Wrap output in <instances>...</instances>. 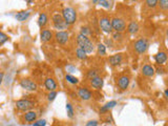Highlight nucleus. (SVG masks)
I'll return each mask as SVG.
<instances>
[{
    "label": "nucleus",
    "instance_id": "19",
    "mask_svg": "<svg viewBox=\"0 0 168 126\" xmlns=\"http://www.w3.org/2000/svg\"><path fill=\"white\" fill-rule=\"evenodd\" d=\"M139 24L136 22V21H131L128 25H127V32L129 34H136V33L139 32Z\"/></svg>",
    "mask_w": 168,
    "mask_h": 126
},
{
    "label": "nucleus",
    "instance_id": "25",
    "mask_svg": "<svg viewBox=\"0 0 168 126\" xmlns=\"http://www.w3.org/2000/svg\"><path fill=\"white\" fill-rule=\"evenodd\" d=\"M65 80L67 82L72 83V84H78V83H79V80H78V78H76V77H74V76H72V75H66L65 76Z\"/></svg>",
    "mask_w": 168,
    "mask_h": 126
},
{
    "label": "nucleus",
    "instance_id": "30",
    "mask_svg": "<svg viewBox=\"0 0 168 126\" xmlns=\"http://www.w3.org/2000/svg\"><path fill=\"white\" fill-rule=\"evenodd\" d=\"M158 4L160 5V8L162 9H164V11H166L168 9V1L167 0H160V1H158Z\"/></svg>",
    "mask_w": 168,
    "mask_h": 126
},
{
    "label": "nucleus",
    "instance_id": "10",
    "mask_svg": "<svg viewBox=\"0 0 168 126\" xmlns=\"http://www.w3.org/2000/svg\"><path fill=\"white\" fill-rule=\"evenodd\" d=\"M118 86L120 89L125 90L128 87L129 85V77L128 76H121V77L118 79Z\"/></svg>",
    "mask_w": 168,
    "mask_h": 126
},
{
    "label": "nucleus",
    "instance_id": "5",
    "mask_svg": "<svg viewBox=\"0 0 168 126\" xmlns=\"http://www.w3.org/2000/svg\"><path fill=\"white\" fill-rule=\"evenodd\" d=\"M134 51L138 54L142 55L147 51L148 46H149V42H148V40L145 39V38H140V39L134 42Z\"/></svg>",
    "mask_w": 168,
    "mask_h": 126
},
{
    "label": "nucleus",
    "instance_id": "9",
    "mask_svg": "<svg viewBox=\"0 0 168 126\" xmlns=\"http://www.w3.org/2000/svg\"><path fill=\"white\" fill-rule=\"evenodd\" d=\"M55 38L58 43L65 44L68 41V39H70V34H68V32H65V31H61V32L56 33Z\"/></svg>",
    "mask_w": 168,
    "mask_h": 126
},
{
    "label": "nucleus",
    "instance_id": "20",
    "mask_svg": "<svg viewBox=\"0 0 168 126\" xmlns=\"http://www.w3.org/2000/svg\"><path fill=\"white\" fill-rule=\"evenodd\" d=\"M36 119H37V113L36 111L30 110L24 115V120L27 121V122H30H30H35Z\"/></svg>",
    "mask_w": 168,
    "mask_h": 126
},
{
    "label": "nucleus",
    "instance_id": "21",
    "mask_svg": "<svg viewBox=\"0 0 168 126\" xmlns=\"http://www.w3.org/2000/svg\"><path fill=\"white\" fill-rule=\"evenodd\" d=\"M47 21H48V18H47V15L45 13H41L39 15V19H38V24H39L40 27H44L46 25Z\"/></svg>",
    "mask_w": 168,
    "mask_h": 126
},
{
    "label": "nucleus",
    "instance_id": "2",
    "mask_svg": "<svg viewBox=\"0 0 168 126\" xmlns=\"http://www.w3.org/2000/svg\"><path fill=\"white\" fill-rule=\"evenodd\" d=\"M62 17L64 19L66 25H72L77 21V13H76V9L70 8V6H66L62 9Z\"/></svg>",
    "mask_w": 168,
    "mask_h": 126
},
{
    "label": "nucleus",
    "instance_id": "41",
    "mask_svg": "<svg viewBox=\"0 0 168 126\" xmlns=\"http://www.w3.org/2000/svg\"><path fill=\"white\" fill-rule=\"evenodd\" d=\"M53 126H57V125H53Z\"/></svg>",
    "mask_w": 168,
    "mask_h": 126
},
{
    "label": "nucleus",
    "instance_id": "17",
    "mask_svg": "<svg viewBox=\"0 0 168 126\" xmlns=\"http://www.w3.org/2000/svg\"><path fill=\"white\" fill-rule=\"evenodd\" d=\"M40 38H41L42 42H48L53 38V33L49 30H43L40 34Z\"/></svg>",
    "mask_w": 168,
    "mask_h": 126
},
{
    "label": "nucleus",
    "instance_id": "8",
    "mask_svg": "<svg viewBox=\"0 0 168 126\" xmlns=\"http://www.w3.org/2000/svg\"><path fill=\"white\" fill-rule=\"evenodd\" d=\"M20 86L22 87L23 89L28 90V92H34V90L37 89V84L35 83L33 80L27 79V78H24L20 81Z\"/></svg>",
    "mask_w": 168,
    "mask_h": 126
},
{
    "label": "nucleus",
    "instance_id": "37",
    "mask_svg": "<svg viewBox=\"0 0 168 126\" xmlns=\"http://www.w3.org/2000/svg\"><path fill=\"white\" fill-rule=\"evenodd\" d=\"M155 73H158V74H160V75H162V74L165 73V70L163 67H161V66H159V67H157V70H155Z\"/></svg>",
    "mask_w": 168,
    "mask_h": 126
},
{
    "label": "nucleus",
    "instance_id": "32",
    "mask_svg": "<svg viewBox=\"0 0 168 126\" xmlns=\"http://www.w3.org/2000/svg\"><path fill=\"white\" fill-rule=\"evenodd\" d=\"M45 125H46V120H44V119L35 121V122L33 123V126H45Z\"/></svg>",
    "mask_w": 168,
    "mask_h": 126
},
{
    "label": "nucleus",
    "instance_id": "36",
    "mask_svg": "<svg viewBox=\"0 0 168 126\" xmlns=\"http://www.w3.org/2000/svg\"><path fill=\"white\" fill-rule=\"evenodd\" d=\"M121 37H122V34L121 33H113V40H120L121 39Z\"/></svg>",
    "mask_w": 168,
    "mask_h": 126
},
{
    "label": "nucleus",
    "instance_id": "23",
    "mask_svg": "<svg viewBox=\"0 0 168 126\" xmlns=\"http://www.w3.org/2000/svg\"><path fill=\"white\" fill-rule=\"evenodd\" d=\"M76 57H77L78 59H80V60H85V59L87 58V54L85 53L82 49L77 47V49H76Z\"/></svg>",
    "mask_w": 168,
    "mask_h": 126
},
{
    "label": "nucleus",
    "instance_id": "15",
    "mask_svg": "<svg viewBox=\"0 0 168 126\" xmlns=\"http://www.w3.org/2000/svg\"><path fill=\"white\" fill-rule=\"evenodd\" d=\"M44 85H45V88L49 92H55V89L57 88V83L53 78H47L44 82Z\"/></svg>",
    "mask_w": 168,
    "mask_h": 126
},
{
    "label": "nucleus",
    "instance_id": "24",
    "mask_svg": "<svg viewBox=\"0 0 168 126\" xmlns=\"http://www.w3.org/2000/svg\"><path fill=\"white\" fill-rule=\"evenodd\" d=\"M97 49H98V55L100 56H104L106 54V46L103 43H99L97 45Z\"/></svg>",
    "mask_w": 168,
    "mask_h": 126
},
{
    "label": "nucleus",
    "instance_id": "33",
    "mask_svg": "<svg viewBox=\"0 0 168 126\" xmlns=\"http://www.w3.org/2000/svg\"><path fill=\"white\" fill-rule=\"evenodd\" d=\"M9 40V37L6 36L4 33H2V32H0V44H3V43H5L6 41Z\"/></svg>",
    "mask_w": 168,
    "mask_h": 126
},
{
    "label": "nucleus",
    "instance_id": "29",
    "mask_svg": "<svg viewBox=\"0 0 168 126\" xmlns=\"http://www.w3.org/2000/svg\"><path fill=\"white\" fill-rule=\"evenodd\" d=\"M97 3L100 4V5H102V6H104V8H106V9H109L110 5H112V2L106 1V0H98V1H97Z\"/></svg>",
    "mask_w": 168,
    "mask_h": 126
},
{
    "label": "nucleus",
    "instance_id": "16",
    "mask_svg": "<svg viewBox=\"0 0 168 126\" xmlns=\"http://www.w3.org/2000/svg\"><path fill=\"white\" fill-rule=\"evenodd\" d=\"M142 74L146 77H152L155 75V68L152 67L149 64H146L142 67Z\"/></svg>",
    "mask_w": 168,
    "mask_h": 126
},
{
    "label": "nucleus",
    "instance_id": "14",
    "mask_svg": "<svg viewBox=\"0 0 168 126\" xmlns=\"http://www.w3.org/2000/svg\"><path fill=\"white\" fill-rule=\"evenodd\" d=\"M155 60L159 65H163L167 61V55L165 52H160L155 56Z\"/></svg>",
    "mask_w": 168,
    "mask_h": 126
},
{
    "label": "nucleus",
    "instance_id": "3",
    "mask_svg": "<svg viewBox=\"0 0 168 126\" xmlns=\"http://www.w3.org/2000/svg\"><path fill=\"white\" fill-rule=\"evenodd\" d=\"M16 107L21 111H30L35 107V103L28 99H21L16 101Z\"/></svg>",
    "mask_w": 168,
    "mask_h": 126
},
{
    "label": "nucleus",
    "instance_id": "39",
    "mask_svg": "<svg viewBox=\"0 0 168 126\" xmlns=\"http://www.w3.org/2000/svg\"><path fill=\"white\" fill-rule=\"evenodd\" d=\"M66 70H70V73H73L75 70V68L73 67V66H66Z\"/></svg>",
    "mask_w": 168,
    "mask_h": 126
},
{
    "label": "nucleus",
    "instance_id": "34",
    "mask_svg": "<svg viewBox=\"0 0 168 126\" xmlns=\"http://www.w3.org/2000/svg\"><path fill=\"white\" fill-rule=\"evenodd\" d=\"M57 95H58V92H57L56 90L55 92H49V94L47 95V100H48V101H53V100L56 99Z\"/></svg>",
    "mask_w": 168,
    "mask_h": 126
},
{
    "label": "nucleus",
    "instance_id": "28",
    "mask_svg": "<svg viewBox=\"0 0 168 126\" xmlns=\"http://www.w3.org/2000/svg\"><path fill=\"white\" fill-rule=\"evenodd\" d=\"M95 77H99V70H89L87 72V78L93 79Z\"/></svg>",
    "mask_w": 168,
    "mask_h": 126
},
{
    "label": "nucleus",
    "instance_id": "31",
    "mask_svg": "<svg viewBox=\"0 0 168 126\" xmlns=\"http://www.w3.org/2000/svg\"><path fill=\"white\" fill-rule=\"evenodd\" d=\"M146 4H147L148 8H155V6L158 5V1L157 0H147V1L145 2Z\"/></svg>",
    "mask_w": 168,
    "mask_h": 126
},
{
    "label": "nucleus",
    "instance_id": "13",
    "mask_svg": "<svg viewBox=\"0 0 168 126\" xmlns=\"http://www.w3.org/2000/svg\"><path fill=\"white\" fill-rule=\"evenodd\" d=\"M103 79L101 77H95L91 79V85L95 89H101L103 87Z\"/></svg>",
    "mask_w": 168,
    "mask_h": 126
},
{
    "label": "nucleus",
    "instance_id": "26",
    "mask_svg": "<svg viewBox=\"0 0 168 126\" xmlns=\"http://www.w3.org/2000/svg\"><path fill=\"white\" fill-rule=\"evenodd\" d=\"M66 111H67V116L68 118H73L74 117V107L70 103H66Z\"/></svg>",
    "mask_w": 168,
    "mask_h": 126
},
{
    "label": "nucleus",
    "instance_id": "7",
    "mask_svg": "<svg viewBox=\"0 0 168 126\" xmlns=\"http://www.w3.org/2000/svg\"><path fill=\"white\" fill-rule=\"evenodd\" d=\"M99 25H100V28L103 31L104 33H109L113 32V27H112V21L110 19L107 17V16H103L99 19Z\"/></svg>",
    "mask_w": 168,
    "mask_h": 126
},
{
    "label": "nucleus",
    "instance_id": "1",
    "mask_svg": "<svg viewBox=\"0 0 168 126\" xmlns=\"http://www.w3.org/2000/svg\"><path fill=\"white\" fill-rule=\"evenodd\" d=\"M77 43H78V45H79L80 49H83L86 54L93 53L94 49H95L94 43L91 41V39H89L88 37L82 35V34H79L77 36Z\"/></svg>",
    "mask_w": 168,
    "mask_h": 126
},
{
    "label": "nucleus",
    "instance_id": "6",
    "mask_svg": "<svg viewBox=\"0 0 168 126\" xmlns=\"http://www.w3.org/2000/svg\"><path fill=\"white\" fill-rule=\"evenodd\" d=\"M112 27L113 31L115 30L117 33H122L123 31L126 28V22L124 21V19L119 18V17H115L112 20Z\"/></svg>",
    "mask_w": 168,
    "mask_h": 126
},
{
    "label": "nucleus",
    "instance_id": "40",
    "mask_svg": "<svg viewBox=\"0 0 168 126\" xmlns=\"http://www.w3.org/2000/svg\"><path fill=\"white\" fill-rule=\"evenodd\" d=\"M164 97H165V99L168 98V90H167V89L164 90Z\"/></svg>",
    "mask_w": 168,
    "mask_h": 126
},
{
    "label": "nucleus",
    "instance_id": "18",
    "mask_svg": "<svg viewBox=\"0 0 168 126\" xmlns=\"http://www.w3.org/2000/svg\"><path fill=\"white\" fill-rule=\"evenodd\" d=\"M30 16V11H22V12H19V13L16 14V19L20 22H23V21L27 20L28 17Z\"/></svg>",
    "mask_w": 168,
    "mask_h": 126
},
{
    "label": "nucleus",
    "instance_id": "27",
    "mask_svg": "<svg viewBox=\"0 0 168 126\" xmlns=\"http://www.w3.org/2000/svg\"><path fill=\"white\" fill-rule=\"evenodd\" d=\"M80 34H82V35H84V36L88 37V36H91V35L93 34V32H91V30L89 27H81V32H80Z\"/></svg>",
    "mask_w": 168,
    "mask_h": 126
},
{
    "label": "nucleus",
    "instance_id": "35",
    "mask_svg": "<svg viewBox=\"0 0 168 126\" xmlns=\"http://www.w3.org/2000/svg\"><path fill=\"white\" fill-rule=\"evenodd\" d=\"M85 126H98V121L96 120H91L85 124Z\"/></svg>",
    "mask_w": 168,
    "mask_h": 126
},
{
    "label": "nucleus",
    "instance_id": "38",
    "mask_svg": "<svg viewBox=\"0 0 168 126\" xmlns=\"http://www.w3.org/2000/svg\"><path fill=\"white\" fill-rule=\"evenodd\" d=\"M3 77H4V73L0 72V85L2 84V81H3Z\"/></svg>",
    "mask_w": 168,
    "mask_h": 126
},
{
    "label": "nucleus",
    "instance_id": "4",
    "mask_svg": "<svg viewBox=\"0 0 168 126\" xmlns=\"http://www.w3.org/2000/svg\"><path fill=\"white\" fill-rule=\"evenodd\" d=\"M52 20H53L54 27L56 30H58V32H61L62 30H66L67 28V25H66L64 19H63L61 14H54Z\"/></svg>",
    "mask_w": 168,
    "mask_h": 126
},
{
    "label": "nucleus",
    "instance_id": "12",
    "mask_svg": "<svg viewBox=\"0 0 168 126\" xmlns=\"http://www.w3.org/2000/svg\"><path fill=\"white\" fill-rule=\"evenodd\" d=\"M123 60V56L122 54H117V55H113V56L109 57L108 61H109L110 65L112 66H118L120 63L122 62Z\"/></svg>",
    "mask_w": 168,
    "mask_h": 126
},
{
    "label": "nucleus",
    "instance_id": "22",
    "mask_svg": "<svg viewBox=\"0 0 168 126\" xmlns=\"http://www.w3.org/2000/svg\"><path fill=\"white\" fill-rule=\"evenodd\" d=\"M117 105V101H110V102H108V103H106L105 105L102 106V107L100 108V113H106V111H108L109 109H112L115 106Z\"/></svg>",
    "mask_w": 168,
    "mask_h": 126
},
{
    "label": "nucleus",
    "instance_id": "11",
    "mask_svg": "<svg viewBox=\"0 0 168 126\" xmlns=\"http://www.w3.org/2000/svg\"><path fill=\"white\" fill-rule=\"evenodd\" d=\"M78 96L82 100H84V101H87V100L91 98V92L87 88H85V87H80L78 89Z\"/></svg>",
    "mask_w": 168,
    "mask_h": 126
}]
</instances>
